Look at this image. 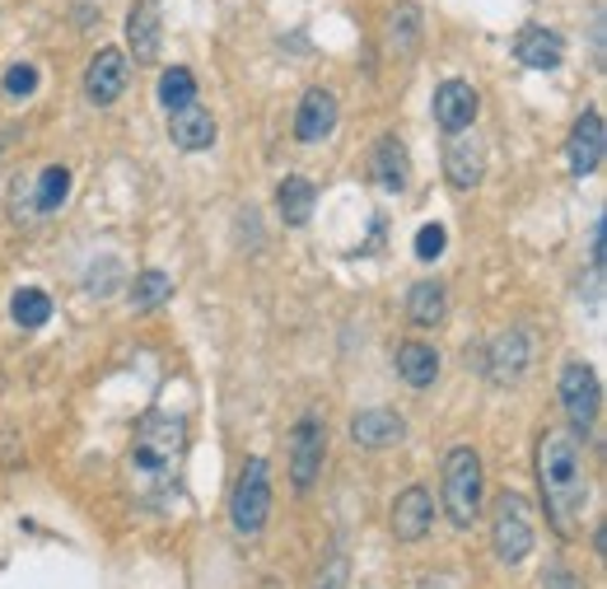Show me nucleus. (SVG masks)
Wrapping results in <instances>:
<instances>
[{
	"label": "nucleus",
	"mask_w": 607,
	"mask_h": 589,
	"mask_svg": "<svg viewBox=\"0 0 607 589\" xmlns=\"http://www.w3.org/2000/svg\"><path fill=\"white\" fill-rule=\"evenodd\" d=\"M538 482L546 501V520L561 538L579 534V515L589 505V473H584V445L579 430L552 426L538 440Z\"/></svg>",
	"instance_id": "1"
},
{
	"label": "nucleus",
	"mask_w": 607,
	"mask_h": 589,
	"mask_svg": "<svg viewBox=\"0 0 607 589\" xmlns=\"http://www.w3.org/2000/svg\"><path fill=\"white\" fill-rule=\"evenodd\" d=\"M183 436H187L183 417H169V411H150V417H141L136 440H131V459H127L131 491L141 501H160L173 486V478H178Z\"/></svg>",
	"instance_id": "2"
},
{
	"label": "nucleus",
	"mask_w": 607,
	"mask_h": 589,
	"mask_svg": "<svg viewBox=\"0 0 607 589\" xmlns=\"http://www.w3.org/2000/svg\"><path fill=\"white\" fill-rule=\"evenodd\" d=\"M481 459L477 449H448L444 459V510L458 528H473V520L481 515Z\"/></svg>",
	"instance_id": "3"
},
{
	"label": "nucleus",
	"mask_w": 607,
	"mask_h": 589,
	"mask_svg": "<svg viewBox=\"0 0 607 589\" xmlns=\"http://www.w3.org/2000/svg\"><path fill=\"white\" fill-rule=\"evenodd\" d=\"M229 515H234V528L243 538H258L267 528V515H271V468L267 459H248L239 482H234V496H229Z\"/></svg>",
	"instance_id": "4"
},
{
	"label": "nucleus",
	"mask_w": 607,
	"mask_h": 589,
	"mask_svg": "<svg viewBox=\"0 0 607 589\" xmlns=\"http://www.w3.org/2000/svg\"><path fill=\"white\" fill-rule=\"evenodd\" d=\"M491 543H496V557L505 566H519L528 553H533V515H528V501L519 491H500L496 496Z\"/></svg>",
	"instance_id": "5"
},
{
	"label": "nucleus",
	"mask_w": 607,
	"mask_h": 589,
	"mask_svg": "<svg viewBox=\"0 0 607 589\" xmlns=\"http://www.w3.org/2000/svg\"><path fill=\"white\" fill-rule=\"evenodd\" d=\"M561 407L571 417V430H589L598 407H603V388L589 361H571L561 370Z\"/></svg>",
	"instance_id": "6"
},
{
	"label": "nucleus",
	"mask_w": 607,
	"mask_h": 589,
	"mask_svg": "<svg viewBox=\"0 0 607 589\" xmlns=\"http://www.w3.org/2000/svg\"><path fill=\"white\" fill-rule=\"evenodd\" d=\"M323 449H327V426L318 417H300L290 430V478L295 491H308L323 473Z\"/></svg>",
	"instance_id": "7"
},
{
	"label": "nucleus",
	"mask_w": 607,
	"mask_h": 589,
	"mask_svg": "<svg viewBox=\"0 0 607 589\" xmlns=\"http://www.w3.org/2000/svg\"><path fill=\"white\" fill-rule=\"evenodd\" d=\"M528 361H533V342H528L523 328H505L500 338L486 346V375L491 384H519L528 375Z\"/></svg>",
	"instance_id": "8"
},
{
	"label": "nucleus",
	"mask_w": 607,
	"mask_h": 589,
	"mask_svg": "<svg viewBox=\"0 0 607 589\" xmlns=\"http://www.w3.org/2000/svg\"><path fill=\"white\" fill-rule=\"evenodd\" d=\"M127 81H131L127 56L117 52V47H99V52H94V62H89V71H85L89 104H99V108L117 104V98H122V89H127Z\"/></svg>",
	"instance_id": "9"
},
{
	"label": "nucleus",
	"mask_w": 607,
	"mask_h": 589,
	"mask_svg": "<svg viewBox=\"0 0 607 589\" xmlns=\"http://www.w3.org/2000/svg\"><path fill=\"white\" fill-rule=\"evenodd\" d=\"M127 43L136 66H154L160 62V43H164V14L154 0H136L131 14H127Z\"/></svg>",
	"instance_id": "10"
},
{
	"label": "nucleus",
	"mask_w": 607,
	"mask_h": 589,
	"mask_svg": "<svg viewBox=\"0 0 607 589\" xmlns=\"http://www.w3.org/2000/svg\"><path fill=\"white\" fill-rule=\"evenodd\" d=\"M603 146H607V131H603V113L589 108L575 122L571 141H565V160H571V173L575 179H589V173L603 164Z\"/></svg>",
	"instance_id": "11"
},
{
	"label": "nucleus",
	"mask_w": 607,
	"mask_h": 589,
	"mask_svg": "<svg viewBox=\"0 0 607 589\" xmlns=\"http://www.w3.org/2000/svg\"><path fill=\"white\" fill-rule=\"evenodd\" d=\"M477 108H481V98L477 89L467 85V81H444L435 89V122L448 131V136H458L477 122Z\"/></svg>",
	"instance_id": "12"
},
{
	"label": "nucleus",
	"mask_w": 607,
	"mask_h": 589,
	"mask_svg": "<svg viewBox=\"0 0 607 589\" xmlns=\"http://www.w3.org/2000/svg\"><path fill=\"white\" fill-rule=\"evenodd\" d=\"M435 524V501H430L425 486H407L393 501V538L398 543H421Z\"/></svg>",
	"instance_id": "13"
},
{
	"label": "nucleus",
	"mask_w": 607,
	"mask_h": 589,
	"mask_svg": "<svg viewBox=\"0 0 607 589\" xmlns=\"http://www.w3.org/2000/svg\"><path fill=\"white\" fill-rule=\"evenodd\" d=\"M337 131V94L332 89H308L300 98V113H295V136L304 146H318Z\"/></svg>",
	"instance_id": "14"
},
{
	"label": "nucleus",
	"mask_w": 607,
	"mask_h": 589,
	"mask_svg": "<svg viewBox=\"0 0 607 589\" xmlns=\"http://www.w3.org/2000/svg\"><path fill=\"white\" fill-rule=\"evenodd\" d=\"M514 56H519V66H528V71H556L561 56H565V38L556 29L523 24L519 38H514Z\"/></svg>",
	"instance_id": "15"
},
{
	"label": "nucleus",
	"mask_w": 607,
	"mask_h": 589,
	"mask_svg": "<svg viewBox=\"0 0 607 589\" xmlns=\"http://www.w3.org/2000/svg\"><path fill=\"white\" fill-rule=\"evenodd\" d=\"M407 436V421L398 417V411L388 407H365L350 417V440H356L360 449H388V445H402Z\"/></svg>",
	"instance_id": "16"
},
{
	"label": "nucleus",
	"mask_w": 607,
	"mask_h": 589,
	"mask_svg": "<svg viewBox=\"0 0 607 589\" xmlns=\"http://www.w3.org/2000/svg\"><path fill=\"white\" fill-rule=\"evenodd\" d=\"M444 173H448V183L454 188H477L481 179H486V150H481V141L477 136H454V141L444 146Z\"/></svg>",
	"instance_id": "17"
},
{
	"label": "nucleus",
	"mask_w": 607,
	"mask_h": 589,
	"mask_svg": "<svg viewBox=\"0 0 607 589\" xmlns=\"http://www.w3.org/2000/svg\"><path fill=\"white\" fill-rule=\"evenodd\" d=\"M169 136L178 150H210L215 146V117L202 104H187L178 113H169Z\"/></svg>",
	"instance_id": "18"
},
{
	"label": "nucleus",
	"mask_w": 607,
	"mask_h": 589,
	"mask_svg": "<svg viewBox=\"0 0 607 589\" xmlns=\"http://www.w3.org/2000/svg\"><path fill=\"white\" fill-rule=\"evenodd\" d=\"M375 179L383 192H402L407 179H411V160H407V146L398 136H379L375 146Z\"/></svg>",
	"instance_id": "19"
},
{
	"label": "nucleus",
	"mask_w": 607,
	"mask_h": 589,
	"mask_svg": "<svg viewBox=\"0 0 607 589\" xmlns=\"http://www.w3.org/2000/svg\"><path fill=\"white\" fill-rule=\"evenodd\" d=\"M398 375L411 388H430L440 379V351L425 346V342H402L398 346Z\"/></svg>",
	"instance_id": "20"
},
{
	"label": "nucleus",
	"mask_w": 607,
	"mask_h": 589,
	"mask_svg": "<svg viewBox=\"0 0 607 589\" xmlns=\"http://www.w3.org/2000/svg\"><path fill=\"white\" fill-rule=\"evenodd\" d=\"M313 202H318V188H313L308 179H285L281 188H277V211H281V221L285 225H308V215H313Z\"/></svg>",
	"instance_id": "21"
},
{
	"label": "nucleus",
	"mask_w": 607,
	"mask_h": 589,
	"mask_svg": "<svg viewBox=\"0 0 607 589\" xmlns=\"http://www.w3.org/2000/svg\"><path fill=\"white\" fill-rule=\"evenodd\" d=\"M444 309H448V300H444V286L440 281H416V286H411L407 313H411V323H416V328H440L444 323Z\"/></svg>",
	"instance_id": "22"
},
{
	"label": "nucleus",
	"mask_w": 607,
	"mask_h": 589,
	"mask_svg": "<svg viewBox=\"0 0 607 589\" xmlns=\"http://www.w3.org/2000/svg\"><path fill=\"white\" fill-rule=\"evenodd\" d=\"M173 300V277L169 271H141V277L131 281V309L136 313H150Z\"/></svg>",
	"instance_id": "23"
},
{
	"label": "nucleus",
	"mask_w": 607,
	"mask_h": 589,
	"mask_svg": "<svg viewBox=\"0 0 607 589\" xmlns=\"http://www.w3.org/2000/svg\"><path fill=\"white\" fill-rule=\"evenodd\" d=\"M160 104H164L169 113L197 104V75H192L187 66H169V71L160 75Z\"/></svg>",
	"instance_id": "24"
},
{
	"label": "nucleus",
	"mask_w": 607,
	"mask_h": 589,
	"mask_svg": "<svg viewBox=\"0 0 607 589\" xmlns=\"http://www.w3.org/2000/svg\"><path fill=\"white\" fill-rule=\"evenodd\" d=\"M421 43V10L416 6H398L393 19H388V47L398 56H411Z\"/></svg>",
	"instance_id": "25"
},
{
	"label": "nucleus",
	"mask_w": 607,
	"mask_h": 589,
	"mask_svg": "<svg viewBox=\"0 0 607 589\" xmlns=\"http://www.w3.org/2000/svg\"><path fill=\"white\" fill-rule=\"evenodd\" d=\"M10 313H14V323H19V328H43V323L52 319V300H47V290H37V286L14 290Z\"/></svg>",
	"instance_id": "26"
},
{
	"label": "nucleus",
	"mask_w": 607,
	"mask_h": 589,
	"mask_svg": "<svg viewBox=\"0 0 607 589\" xmlns=\"http://www.w3.org/2000/svg\"><path fill=\"white\" fill-rule=\"evenodd\" d=\"M66 196H71V169L66 164H47L43 179H37V211H43V215L62 211Z\"/></svg>",
	"instance_id": "27"
},
{
	"label": "nucleus",
	"mask_w": 607,
	"mask_h": 589,
	"mask_svg": "<svg viewBox=\"0 0 607 589\" xmlns=\"http://www.w3.org/2000/svg\"><path fill=\"white\" fill-rule=\"evenodd\" d=\"M33 89H37V66L14 62V66L6 71V94H10V98H29Z\"/></svg>",
	"instance_id": "28"
},
{
	"label": "nucleus",
	"mask_w": 607,
	"mask_h": 589,
	"mask_svg": "<svg viewBox=\"0 0 607 589\" xmlns=\"http://www.w3.org/2000/svg\"><path fill=\"white\" fill-rule=\"evenodd\" d=\"M444 244H448L444 225H421V229H416V258H421V263H435L440 253H444Z\"/></svg>",
	"instance_id": "29"
},
{
	"label": "nucleus",
	"mask_w": 607,
	"mask_h": 589,
	"mask_svg": "<svg viewBox=\"0 0 607 589\" xmlns=\"http://www.w3.org/2000/svg\"><path fill=\"white\" fill-rule=\"evenodd\" d=\"M542 589H584V585H579V576L565 571V566H552V571L542 576Z\"/></svg>",
	"instance_id": "30"
},
{
	"label": "nucleus",
	"mask_w": 607,
	"mask_h": 589,
	"mask_svg": "<svg viewBox=\"0 0 607 589\" xmlns=\"http://www.w3.org/2000/svg\"><path fill=\"white\" fill-rule=\"evenodd\" d=\"M346 585V557H332L327 576H318V589H342Z\"/></svg>",
	"instance_id": "31"
}]
</instances>
